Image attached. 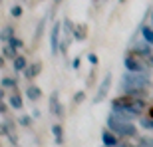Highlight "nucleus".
Instances as JSON below:
<instances>
[{
	"mask_svg": "<svg viewBox=\"0 0 153 147\" xmlns=\"http://www.w3.org/2000/svg\"><path fill=\"white\" fill-rule=\"evenodd\" d=\"M12 36H14V28H12V26H4V28H2V36H0V38H2V44H8Z\"/></svg>",
	"mask_w": 153,
	"mask_h": 147,
	"instance_id": "20",
	"label": "nucleus"
},
{
	"mask_svg": "<svg viewBox=\"0 0 153 147\" xmlns=\"http://www.w3.org/2000/svg\"><path fill=\"white\" fill-rule=\"evenodd\" d=\"M79 64H82V58L76 56L74 60H72V68H74V70H79Z\"/></svg>",
	"mask_w": 153,
	"mask_h": 147,
	"instance_id": "30",
	"label": "nucleus"
},
{
	"mask_svg": "<svg viewBox=\"0 0 153 147\" xmlns=\"http://www.w3.org/2000/svg\"><path fill=\"white\" fill-rule=\"evenodd\" d=\"M84 102H85V91L84 90L76 91L74 97H72V103H74V105H79V103H84Z\"/></svg>",
	"mask_w": 153,
	"mask_h": 147,
	"instance_id": "21",
	"label": "nucleus"
},
{
	"mask_svg": "<svg viewBox=\"0 0 153 147\" xmlns=\"http://www.w3.org/2000/svg\"><path fill=\"white\" fill-rule=\"evenodd\" d=\"M72 38L76 42H84L88 38V24H76L74 32H72Z\"/></svg>",
	"mask_w": 153,
	"mask_h": 147,
	"instance_id": "12",
	"label": "nucleus"
},
{
	"mask_svg": "<svg viewBox=\"0 0 153 147\" xmlns=\"http://www.w3.org/2000/svg\"><path fill=\"white\" fill-rule=\"evenodd\" d=\"M62 2H64V0H54V8H56V6H60Z\"/></svg>",
	"mask_w": 153,
	"mask_h": 147,
	"instance_id": "34",
	"label": "nucleus"
},
{
	"mask_svg": "<svg viewBox=\"0 0 153 147\" xmlns=\"http://www.w3.org/2000/svg\"><path fill=\"white\" fill-rule=\"evenodd\" d=\"M52 135H54L56 145H64V127L60 123H54V125H52Z\"/></svg>",
	"mask_w": 153,
	"mask_h": 147,
	"instance_id": "14",
	"label": "nucleus"
},
{
	"mask_svg": "<svg viewBox=\"0 0 153 147\" xmlns=\"http://www.w3.org/2000/svg\"><path fill=\"white\" fill-rule=\"evenodd\" d=\"M62 22L60 20H56V22L52 24V30H50V52L52 56H58L60 54V44H62V40H60V36H62Z\"/></svg>",
	"mask_w": 153,
	"mask_h": 147,
	"instance_id": "5",
	"label": "nucleus"
},
{
	"mask_svg": "<svg viewBox=\"0 0 153 147\" xmlns=\"http://www.w3.org/2000/svg\"><path fill=\"white\" fill-rule=\"evenodd\" d=\"M12 68H14V72H16V74H22L24 70L28 68V60H26V56L18 54V56L12 60Z\"/></svg>",
	"mask_w": 153,
	"mask_h": 147,
	"instance_id": "13",
	"label": "nucleus"
},
{
	"mask_svg": "<svg viewBox=\"0 0 153 147\" xmlns=\"http://www.w3.org/2000/svg\"><path fill=\"white\" fill-rule=\"evenodd\" d=\"M2 56L8 58V60H14V58L18 56V50L14 48V46H10V44H4L2 46Z\"/></svg>",
	"mask_w": 153,
	"mask_h": 147,
	"instance_id": "17",
	"label": "nucleus"
},
{
	"mask_svg": "<svg viewBox=\"0 0 153 147\" xmlns=\"http://www.w3.org/2000/svg\"><path fill=\"white\" fill-rule=\"evenodd\" d=\"M48 108H50V113H52V115H56L58 119L64 117V108H62V103H60V94H58V91H52V94H50Z\"/></svg>",
	"mask_w": 153,
	"mask_h": 147,
	"instance_id": "7",
	"label": "nucleus"
},
{
	"mask_svg": "<svg viewBox=\"0 0 153 147\" xmlns=\"http://www.w3.org/2000/svg\"><path fill=\"white\" fill-rule=\"evenodd\" d=\"M6 109H8V108H6V102L2 99V102H0V113L4 115V113H6Z\"/></svg>",
	"mask_w": 153,
	"mask_h": 147,
	"instance_id": "32",
	"label": "nucleus"
},
{
	"mask_svg": "<svg viewBox=\"0 0 153 147\" xmlns=\"http://www.w3.org/2000/svg\"><path fill=\"white\" fill-rule=\"evenodd\" d=\"M105 125H108V129H111L117 137H135L137 135V127L135 125L131 123V121H125V119L114 115V113L108 115Z\"/></svg>",
	"mask_w": 153,
	"mask_h": 147,
	"instance_id": "3",
	"label": "nucleus"
},
{
	"mask_svg": "<svg viewBox=\"0 0 153 147\" xmlns=\"http://www.w3.org/2000/svg\"><path fill=\"white\" fill-rule=\"evenodd\" d=\"M40 2H42V0H40Z\"/></svg>",
	"mask_w": 153,
	"mask_h": 147,
	"instance_id": "39",
	"label": "nucleus"
},
{
	"mask_svg": "<svg viewBox=\"0 0 153 147\" xmlns=\"http://www.w3.org/2000/svg\"><path fill=\"white\" fill-rule=\"evenodd\" d=\"M32 117H34V119L40 117V109H34V111H32Z\"/></svg>",
	"mask_w": 153,
	"mask_h": 147,
	"instance_id": "33",
	"label": "nucleus"
},
{
	"mask_svg": "<svg viewBox=\"0 0 153 147\" xmlns=\"http://www.w3.org/2000/svg\"><path fill=\"white\" fill-rule=\"evenodd\" d=\"M139 32H141V38L145 40L147 44H151V46H153V26H147V24H143Z\"/></svg>",
	"mask_w": 153,
	"mask_h": 147,
	"instance_id": "15",
	"label": "nucleus"
},
{
	"mask_svg": "<svg viewBox=\"0 0 153 147\" xmlns=\"http://www.w3.org/2000/svg\"><path fill=\"white\" fill-rule=\"evenodd\" d=\"M76 24L70 20V18H64L62 20V30H64V36H72V32H74Z\"/></svg>",
	"mask_w": 153,
	"mask_h": 147,
	"instance_id": "18",
	"label": "nucleus"
},
{
	"mask_svg": "<svg viewBox=\"0 0 153 147\" xmlns=\"http://www.w3.org/2000/svg\"><path fill=\"white\" fill-rule=\"evenodd\" d=\"M103 147H108V145H103Z\"/></svg>",
	"mask_w": 153,
	"mask_h": 147,
	"instance_id": "38",
	"label": "nucleus"
},
{
	"mask_svg": "<svg viewBox=\"0 0 153 147\" xmlns=\"http://www.w3.org/2000/svg\"><path fill=\"white\" fill-rule=\"evenodd\" d=\"M102 143L108 145V147H117L119 145V137L115 135L111 129H105V131H102Z\"/></svg>",
	"mask_w": 153,
	"mask_h": 147,
	"instance_id": "9",
	"label": "nucleus"
},
{
	"mask_svg": "<svg viewBox=\"0 0 153 147\" xmlns=\"http://www.w3.org/2000/svg\"><path fill=\"white\" fill-rule=\"evenodd\" d=\"M24 96L28 97L30 102H40V97H42V88H40V85L30 84V85H26V90H24Z\"/></svg>",
	"mask_w": 153,
	"mask_h": 147,
	"instance_id": "8",
	"label": "nucleus"
},
{
	"mask_svg": "<svg viewBox=\"0 0 153 147\" xmlns=\"http://www.w3.org/2000/svg\"><path fill=\"white\" fill-rule=\"evenodd\" d=\"M111 113L117 115V117H121V119H125V121H133V119L139 117L137 113L129 111V109H125V108H111Z\"/></svg>",
	"mask_w": 153,
	"mask_h": 147,
	"instance_id": "11",
	"label": "nucleus"
},
{
	"mask_svg": "<svg viewBox=\"0 0 153 147\" xmlns=\"http://www.w3.org/2000/svg\"><path fill=\"white\" fill-rule=\"evenodd\" d=\"M111 79H114L111 72H105V76H103V79H102V84L97 85V91H96V96H94V99H91V103H102V99L108 96L109 88H111Z\"/></svg>",
	"mask_w": 153,
	"mask_h": 147,
	"instance_id": "6",
	"label": "nucleus"
},
{
	"mask_svg": "<svg viewBox=\"0 0 153 147\" xmlns=\"http://www.w3.org/2000/svg\"><path fill=\"white\" fill-rule=\"evenodd\" d=\"M149 85H151L149 74H139V72H129L127 70L119 79L121 94H127V96H133V97H143V99L149 94Z\"/></svg>",
	"mask_w": 153,
	"mask_h": 147,
	"instance_id": "1",
	"label": "nucleus"
},
{
	"mask_svg": "<svg viewBox=\"0 0 153 147\" xmlns=\"http://www.w3.org/2000/svg\"><path fill=\"white\" fill-rule=\"evenodd\" d=\"M111 108H125L129 111L137 113V115H141L145 109H149V105L143 97H133V96H127V94H121V96L111 99Z\"/></svg>",
	"mask_w": 153,
	"mask_h": 147,
	"instance_id": "2",
	"label": "nucleus"
},
{
	"mask_svg": "<svg viewBox=\"0 0 153 147\" xmlns=\"http://www.w3.org/2000/svg\"><path fill=\"white\" fill-rule=\"evenodd\" d=\"M123 66L125 70H129V72H139V74H149V64L143 60L141 56H135V54H131L127 52V56L123 58Z\"/></svg>",
	"mask_w": 153,
	"mask_h": 147,
	"instance_id": "4",
	"label": "nucleus"
},
{
	"mask_svg": "<svg viewBox=\"0 0 153 147\" xmlns=\"http://www.w3.org/2000/svg\"><path fill=\"white\" fill-rule=\"evenodd\" d=\"M88 62H90L91 66H97V64H100V58H97V54L90 52V54H88Z\"/></svg>",
	"mask_w": 153,
	"mask_h": 147,
	"instance_id": "29",
	"label": "nucleus"
},
{
	"mask_svg": "<svg viewBox=\"0 0 153 147\" xmlns=\"http://www.w3.org/2000/svg\"><path fill=\"white\" fill-rule=\"evenodd\" d=\"M72 36H64V40H62V44H60V54H64V56H66V54H68V46H70V42H72Z\"/></svg>",
	"mask_w": 153,
	"mask_h": 147,
	"instance_id": "26",
	"label": "nucleus"
},
{
	"mask_svg": "<svg viewBox=\"0 0 153 147\" xmlns=\"http://www.w3.org/2000/svg\"><path fill=\"white\" fill-rule=\"evenodd\" d=\"M22 14H24V8H22L20 4L10 6V16H12V18H22Z\"/></svg>",
	"mask_w": 153,
	"mask_h": 147,
	"instance_id": "24",
	"label": "nucleus"
},
{
	"mask_svg": "<svg viewBox=\"0 0 153 147\" xmlns=\"http://www.w3.org/2000/svg\"><path fill=\"white\" fill-rule=\"evenodd\" d=\"M8 44H10V46H14V48H16L18 52H20V50H22V48H24V42H22V40H20V38H18V36H12V38H10V42H8Z\"/></svg>",
	"mask_w": 153,
	"mask_h": 147,
	"instance_id": "28",
	"label": "nucleus"
},
{
	"mask_svg": "<svg viewBox=\"0 0 153 147\" xmlns=\"http://www.w3.org/2000/svg\"><path fill=\"white\" fill-rule=\"evenodd\" d=\"M46 22H48V16H44V18L38 22V26H36V32H34V40H40V38H42V34H44V30H46Z\"/></svg>",
	"mask_w": 153,
	"mask_h": 147,
	"instance_id": "19",
	"label": "nucleus"
},
{
	"mask_svg": "<svg viewBox=\"0 0 153 147\" xmlns=\"http://www.w3.org/2000/svg\"><path fill=\"white\" fill-rule=\"evenodd\" d=\"M139 125H141L143 129L153 131V117H151V115H149V117H141V119H139Z\"/></svg>",
	"mask_w": 153,
	"mask_h": 147,
	"instance_id": "25",
	"label": "nucleus"
},
{
	"mask_svg": "<svg viewBox=\"0 0 153 147\" xmlns=\"http://www.w3.org/2000/svg\"><path fill=\"white\" fill-rule=\"evenodd\" d=\"M147 113H149V115H151V117H153V105H151V108L147 109Z\"/></svg>",
	"mask_w": 153,
	"mask_h": 147,
	"instance_id": "35",
	"label": "nucleus"
},
{
	"mask_svg": "<svg viewBox=\"0 0 153 147\" xmlns=\"http://www.w3.org/2000/svg\"><path fill=\"white\" fill-rule=\"evenodd\" d=\"M145 62H147V64H149V68L153 70V48H151V52L147 54V58H145Z\"/></svg>",
	"mask_w": 153,
	"mask_h": 147,
	"instance_id": "31",
	"label": "nucleus"
},
{
	"mask_svg": "<svg viewBox=\"0 0 153 147\" xmlns=\"http://www.w3.org/2000/svg\"><path fill=\"white\" fill-rule=\"evenodd\" d=\"M2 88H4V90H6V88L16 90V88H18V82H16L14 78H2Z\"/></svg>",
	"mask_w": 153,
	"mask_h": 147,
	"instance_id": "23",
	"label": "nucleus"
},
{
	"mask_svg": "<svg viewBox=\"0 0 153 147\" xmlns=\"http://www.w3.org/2000/svg\"><path fill=\"white\" fill-rule=\"evenodd\" d=\"M40 72H42V64L40 62H34V64H28V68L24 70V78L28 79V82H32V79L36 78V76H40Z\"/></svg>",
	"mask_w": 153,
	"mask_h": 147,
	"instance_id": "10",
	"label": "nucleus"
},
{
	"mask_svg": "<svg viewBox=\"0 0 153 147\" xmlns=\"http://www.w3.org/2000/svg\"><path fill=\"white\" fill-rule=\"evenodd\" d=\"M151 24H153V12H151Z\"/></svg>",
	"mask_w": 153,
	"mask_h": 147,
	"instance_id": "37",
	"label": "nucleus"
},
{
	"mask_svg": "<svg viewBox=\"0 0 153 147\" xmlns=\"http://www.w3.org/2000/svg\"><path fill=\"white\" fill-rule=\"evenodd\" d=\"M139 147H153V137L149 135H139Z\"/></svg>",
	"mask_w": 153,
	"mask_h": 147,
	"instance_id": "27",
	"label": "nucleus"
},
{
	"mask_svg": "<svg viewBox=\"0 0 153 147\" xmlns=\"http://www.w3.org/2000/svg\"><path fill=\"white\" fill-rule=\"evenodd\" d=\"M32 121H34V117H32V115H26V113L18 117V125H22V127H30Z\"/></svg>",
	"mask_w": 153,
	"mask_h": 147,
	"instance_id": "22",
	"label": "nucleus"
},
{
	"mask_svg": "<svg viewBox=\"0 0 153 147\" xmlns=\"http://www.w3.org/2000/svg\"><path fill=\"white\" fill-rule=\"evenodd\" d=\"M8 103H10V108H14V109H22L24 99H22L20 94H12V96L8 97Z\"/></svg>",
	"mask_w": 153,
	"mask_h": 147,
	"instance_id": "16",
	"label": "nucleus"
},
{
	"mask_svg": "<svg viewBox=\"0 0 153 147\" xmlns=\"http://www.w3.org/2000/svg\"><path fill=\"white\" fill-rule=\"evenodd\" d=\"M123 2H127V0H119V4H123Z\"/></svg>",
	"mask_w": 153,
	"mask_h": 147,
	"instance_id": "36",
	"label": "nucleus"
}]
</instances>
